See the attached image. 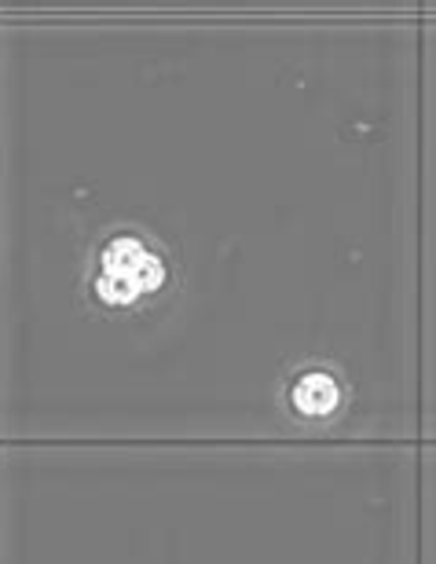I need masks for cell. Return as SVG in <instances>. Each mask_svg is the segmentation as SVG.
<instances>
[{
    "mask_svg": "<svg viewBox=\"0 0 436 564\" xmlns=\"http://www.w3.org/2000/svg\"><path fill=\"white\" fill-rule=\"evenodd\" d=\"M162 282L159 257L143 250L140 239H115L103 250V275L96 282V293L107 304H129L140 293L154 290Z\"/></svg>",
    "mask_w": 436,
    "mask_h": 564,
    "instance_id": "obj_1",
    "label": "cell"
},
{
    "mask_svg": "<svg viewBox=\"0 0 436 564\" xmlns=\"http://www.w3.org/2000/svg\"><path fill=\"white\" fill-rule=\"evenodd\" d=\"M341 392L334 386L330 375H305L294 386V408L301 414H308V419H319V414H330L338 408Z\"/></svg>",
    "mask_w": 436,
    "mask_h": 564,
    "instance_id": "obj_2",
    "label": "cell"
}]
</instances>
